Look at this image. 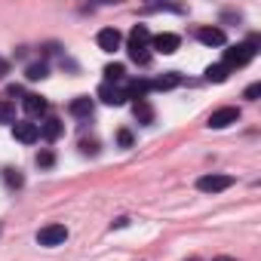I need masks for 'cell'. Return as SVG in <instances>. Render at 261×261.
Returning a JSON list of instances; mask_svg holds the SVG:
<instances>
[{
  "label": "cell",
  "mask_w": 261,
  "mask_h": 261,
  "mask_svg": "<svg viewBox=\"0 0 261 261\" xmlns=\"http://www.w3.org/2000/svg\"><path fill=\"white\" fill-rule=\"evenodd\" d=\"M255 59V40H249V43H237V46H230V49H224V68L230 71V68H243V65H249Z\"/></svg>",
  "instance_id": "6da1fadb"
},
{
  "label": "cell",
  "mask_w": 261,
  "mask_h": 261,
  "mask_svg": "<svg viewBox=\"0 0 261 261\" xmlns=\"http://www.w3.org/2000/svg\"><path fill=\"white\" fill-rule=\"evenodd\" d=\"M233 185V175H203V178H197V188L203 191V194H218V191H227Z\"/></svg>",
  "instance_id": "7a4b0ae2"
},
{
  "label": "cell",
  "mask_w": 261,
  "mask_h": 261,
  "mask_svg": "<svg viewBox=\"0 0 261 261\" xmlns=\"http://www.w3.org/2000/svg\"><path fill=\"white\" fill-rule=\"evenodd\" d=\"M65 240H68V227L65 224H46L37 233V243L40 246H62Z\"/></svg>",
  "instance_id": "3957f363"
},
{
  "label": "cell",
  "mask_w": 261,
  "mask_h": 261,
  "mask_svg": "<svg viewBox=\"0 0 261 261\" xmlns=\"http://www.w3.org/2000/svg\"><path fill=\"white\" fill-rule=\"evenodd\" d=\"M237 120H240V111L237 108H218V111L209 114V129H224V126H230Z\"/></svg>",
  "instance_id": "277c9868"
},
{
  "label": "cell",
  "mask_w": 261,
  "mask_h": 261,
  "mask_svg": "<svg viewBox=\"0 0 261 261\" xmlns=\"http://www.w3.org/2000/svg\"><path fill=\"white\" fill-rule=\"evenodd\" d=\"M98 98H101L105 105H123V101H126V92H123V86L105 80V83L98 86Z\"/></svg>",
  "instance_id": "5b68a950"
},
{
  "label": "cell",
  "mask_w": 261,
  "mask_h": 261,
  "mask_svg": "<svg viewBox=\"0 0 261 261\" xmlns=\"http://www.w3.org/2000/svg\"><path fill=\"white\" fill-rule=\"evenodd\" d=\"M13 136H16L19 142H25V145H34V142L40 139V126H37V123H16V126H13Z\"/></svg>",
  "instance_id": "8992f818"
},
{
  "label": "cell",
  "mask_w": 261,
  "mask_h": 261,
  "mask_svg": "<svg viewBox=\"0 0 261 261\" xmlns=\"http://www.w3.org/2000/svg\"><path fill=\"white\" fill-rule=\"evenodd\" d=\"M151 43H154V49H157V53H163V56H172V53L178 49V43H181V40H178V34H169V31H163V34H157Z\"/></svg>",
  "instance_id": "52a82bcc"
},
{
  "label": "cell",
  "mask_w": 261,
  "mask_h": 261,
  "mask_svg": "<svg viewBox=\"0 0 261 261\" xmlns=\"http://www.w3.org/2000/svg\"><path fill=\"white\" fill-rule=\"evenodd\" d=\"M40 126V139H46V142H56L62 133H65V123L59 120V117H49V120H43V123H37Z\"/></svg>",
  "instance_id": "ba28073f"
},
{
  "label": "cell",
  "mask_w": 261,
  "mask_h": 261,
  "mask_svg": "<svg viewBox=\"0 0 261 261\" xmlns=\"http://www.w3.org/2000/svg\"><path fill=\"white\" fill-rule=\"evenodd\" d=\"M95 40H98V46H101L105 53H114V49H120V40H123V37H120L117 28H101Z\"/></svg>",
  "instance_id": "9c48e42d"
},
{
  "label": "cell",
  "mask_w": 261,
  "mask_h": 261,
  "mask_svg": "<svg viewBox=\"0 0 261 261\" xmlns=\"http://www.w3.org/2000/svg\"><path fill=\"white\" fill-rule=\"evenodd\" d=\"M151 43V31L145 28V25H136L133 31H129V43H126V49H145Z\"/></svg>",
  "instance_id": "30bf717a"
},
{
  "label": "cell",
  "mask_w": 261,
  "mask_h": 261,
  "mask_svg": "<svg viewBox=\"0 0 261 261\" xmlns=\"http://www.w3.org/2000/svg\"><path fill=\"white\" fill-rule=\"evenodd\" d=\"M197 40L206 43V46H224V31L221 28H200L197 31Z\"/></svg>",
  "instance_id": "8fae6325"
},
{
  "label": "cell",
  "mask_w": 261,
  "mask_h": 261,
  "mask_svg": "<svg viewBox=\"0 0 261 261\" xmlns=\"http://www.w3.org/2000/svg\"><path fill=\"white\" fill-rule=\"evenodd\" d=\"M22 105H25V114H28V117H43V114H46V108H49L43 95H25V101H22Z\"/></svg>",
  "instance_id": "7c38bea8"
},
{
  "label": "cell",
  "mask_w": 261,
  "mask_h": 261,
  "mask_svg": "<svg viewBox=\"0 0 261 261\" xmlns=\"http://www.w3.org/2000/svg\"><path fill=\"white\" fill-rule=\"evenodd\" d=\"M68 111H71L74 117H92V98H89V95H77V98L68 105Z\"/></svg>",
  "instance_id": "4fadbf2b"
},
{
  "label": "cell",
  "mask_w": 261,
  "mask_h": 261,
  "mask_svg": "<svg viewBox=\"0 0 261 261\" xmlns=\"http://www.w3.org/2000/svg\"><path fill=\"white\" fill-rule=\"evenodd\" d=\"M178 83H181V77H178L175 71H169V74H163V77L151 80V83H148V89H175Z\"/></svg>",
  "instance_id": "5bb4252c"
},
{
  "label": "cell",
  "mask_w": 261,
  "mask_h": 261,
  "mask_svg": "<svg viewBox=\"0 0 261 261\" xmlns=\"http://www.w3.org/2000/svg\"><path fill=\"white\" fill-rule=\"evenodd\" d=\"M133 114H136V120H139V123H145V126L154 120V108H151L145 98H139V101L133 105Z\"/></svg>",
  "instance_id": "9a60e30c"
},
{
  "label": "cell",
  "mask_w": 261,
  "mask_h": 261,
  "mask_svg": "<svg viewBox=\"0 0 261 261\" xmlns=\"http://www.w3.org/2000/svg\"><path fill=\"white\" fill-rule=\"evenodd\" d=\"M227 74H230V71H227L224 65H209V68H206V80H212V83H224Z\"/></svg>",
  "instance_id": "2e32d148"
},
{
  "label": "cell",
  "mask_w": 261,
  "mask_h": 261,
  "mask_svg": "<svg viewBox=\"0 0 261 261\" xmlns=\"http://www.w3.org/2000/svg\"><path fill=\"white\" fill-rule=\"evenodd\" d=\"M16 120V105L10 98H0V123H13Z\"/></svg>",
  "instance_id": "e0dca14e"
},
{
  "label": "cell",
  "mask_w": 261,
  "mask_h": 261,
  "mask_svg": "<svg viewBox=\"0 0 261 261\" xmlns=\"http://www.w3.org/2000/svg\"><path fill=\"white\" fill-rule=\"evenodd\" d=\"M105 77H108V83H117V80H123V77H126V68H123L120 62L105 65Z\"/></svg>",
  "instance_id": "ac0fdd59"
},
{
  "label": "cell",
  "mask_w": 261,
  "mask_h": 261,
  "mask_svg": "<svg viewBox=\"0 0 261 261\" xmlns=\"http://www.w3.org/2000/svg\"><path fill=\"white\" fill-rule=\"evenodd\" d=\"M25 77H28V80H43V77H46V65H43V62H34V65H28Z\"/></svg>",
  "instance_id": "d6986e66"
},
{
  "label": "cell",
  "mask_w": 261,
  "mask_h": 261,
  "mask_svg": "<svg viewBox=\"0 0 261 261\" xmlns=\"http://www.w3.org/2000/svg\"><path fill=\"white\" fill-rule=\"evenodd\" d=\"M4 181H7L10 188H22V185H25V178L19 175V169H4Z\"/></svg>",
  "instance_id": "ffe728a7"
},
{
  "label": "cell",
  "mask_w": 261,
  "mask_h": 261,
  "mask_svg": "<svg viewBox=\"0 0 261 261\" xmlns=\"http://www.w3.org/2000/svg\"><path fill=\"white\" fill-rule=\"evenodd\" d=\"M80 151H83V154H89V157H95V154H98V142H95V139H92V142H86V139H83V142H80Z\"/></svg>",
  "instance_id": "44dd1931"
},
{
  "label": "cell",
  "mask_w": 261,
  "mask_h": 261,
  "mask_svg": "<svg viewBox=\"0 0 261 261\" xmlns=\"http://www.w3.org/2000/svg\"><path fill=\"white\" fill-rule=\"evenodd\" d=\"M53 163H56L53 151H40V154H37V166H53Z\"/></svg>",
  "instance_id": "7402d4cb"
},
{
  "label": "cell",
  "mask_w": 261,
  "mask_h": 261,
  "mask_svg": "<svg viewBox=\"0 0 261 261\" xmlns=\"http://www.w3.org/2000/svg\"><path fill=\"white\" fill-rule=\"evenodd\" d=\"M117 142H120L123 148H129V145H133V133H129V129H120V133H117Z\"/></svg>",
  "instance_id": "603a6c76"
},
{
  "label": "cell",
  "mask_w": 261,
  "mask_h": 261,
  "mask_svg": "<svg viewBox=\"0 0 261 261\" xmlns=\"http://www.w3.org/2000/svg\"><path fill=\"white\" fill-rule=\"evenodd\" d=\"M258 95H261V83H252V86L246 89V98H249V101H255Z\"/></svg>",
  "instance_id": "cb8c5ba5"
},
{
  "label": "cell",
  "mask_w": 261,
  "mask_h": 261,
  "mask_svg": "<svg viewBox=\"0 0 261 261\" xmlns=\"http://www.w3.org/2000/svg\"><path fill=\"white\" fill-rule=\"evenodd\" d=\"M7 71H10V65H7V59H0V77H4Z\"/></svg>",
  "instance_id": "d4e9b609"
},
{
  "label": "cell",
  "mask_w": 261,
  "mask_h": 261,
  "mask_svg": "<svg viewBox=\"0 0 261 261\" xmlns=\"http://www.w3.org/2000/svg\"><path fill=\"white\" fill-rule=\"evenodd\" d=\"M215 261H233V258H224V255H221V258H215Z\"/></svg>",
  "instance_id": "484cf974"
}]
</instances>
